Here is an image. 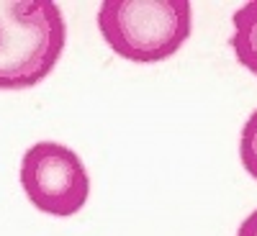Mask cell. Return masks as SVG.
Masks as SVG:
<instances>
[{"label": "cell", "mask_w": 257, "mask_h": 236, "mask_svg": "<svg viewBox=\"0 0 257 236\" xmlns=\"http://www.w3.org/2000/svg\"><path fill=\"white\" fill-rule=\"evenodd\" d=\"M67 44V24L52 0H0V90L44 82Z\"/></svg>", "instance_id": "1"}, {"label": "cell", "mask_w": 257, "mask_h": 236, "mask_svg": "<svg viewBox=\"0 0 257 236\" xmlns=\"http://www.w3.org/2000/svg\"><path fill=\"white\" fill-rule=\"evenodd\" d=\"M98 29L121 59L155 64L178 54L188 41L193 6L188 0H103Z\"/></svg>", "instance_id": "2"}, {"label": "cell", "mask_w": 257, "mask_h": 236, "mask_svg": "<svg viewBox=\"0 0 257 236\" xmlns=\"http://www.w3.org/2000/svg\"><path fill=\"white\" fill-rule=\"evenodd\" d=\"M21 187L31 205L54 218H72L90 198V177L75 149L36 141L21 159Z\"/></svg>", "instance_id": "3"}, {"label": "cell", "mask_w": 257, "mask_h": 236, "mask_svg": "<svg viewBox=\"0 0 257 236\" xmlns=\"http://www.w3.org/2000/svg\"><path fill=\"white\" fill-rule=\"evenodd\" d=\"M231 24H234V34L229 44L234 49V57L244 70H249L257 77V0L244 3L231 16Z\"/></svg>", "instance_id": "4"}, {"label": "cell", "mask_w": 257, "mask_h": 236, "mask_svg": "<svg viewBox=\"0 0 257 236\" xmlns=\"http://www.w3.org/2000/svg\"><path fill=\"white\" fill-rule=\"evenodd\" d=\"M239 159H242V167L247 169V175L252 180H257V111H252V116L242 126Z\"/></svg>", "instance_id": "5"}, {"label": "cell", "mask_w": 257, "mask_h": 236, "mask_svg": "<svg viewBox=\"0 0 257 236\" xmlns=\"http://www.w3.org/2000/svg\"><path fill=\"white\" fill-rule=\"evenodd\" d=\"M237 236H257V210H252L249 216L239 223Z\"/></svg>", "instance_id": "6"}]
</instances>
